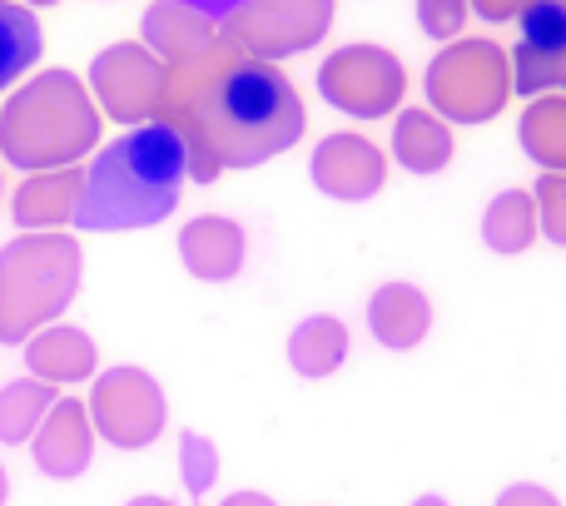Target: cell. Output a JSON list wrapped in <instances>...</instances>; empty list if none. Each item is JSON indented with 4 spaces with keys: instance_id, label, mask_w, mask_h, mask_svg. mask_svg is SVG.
I'll use <instances>...</instances> for the list:
<instances>
[{
    "instance_id": "cell-20",
    "label": "cell",
    "mask_w": 566,
    "mask_h": 506,
    "mask_svg": "<svg viewBox=\"0 0 566 506\" xmlns=\"http://www.w3.org/2000/svg\"><path fill=\"white\" fill-rule=\"evenodd\" d=\"M343 352H348V333L338 318H308L289 342V358L303 378H328L343 362Z\"/></svg>"
},
{
    "instance_id": "cell-10",
    "label": "cell",
    "mask_w": 566,
    "mask_h": 506,
    "mask_svg": "<svg viewBox=\"0 0 566 506\" xmlns=\"http://www.w3.org/2000/svg\"><path fill=\"white\" fill-rule=\"evenodd\" d=\"M313 185L333 199H373L382 189V155L363 135H328L313 149Z\"/></svg>"
},
{
    "instance_id": "cell-24",
    "label": "cell",
    "mask_w": 566,
    "mask_h": 506,
    "mask_svg": "<svg viewBox=\"0 0 566 506\" xmlns=\"http://www.w3.org/2000/svg\"><path fill=\"white\" fill-rule=\"evenodd\" d=\"M552 85L566 89V55H542L532 45H517V55H512V89H522L532 99Z\"/></svg>"
},
{
    "instance_id": "cell-28",
    "label": "cell",
    "mask_w": 566,
    "mask_h": 506,
    "mask_svg": "<svg viewBox=\"0 0 566 506\" xmlns=\"http://www.w3.org/2000/svg\"><path fill=\"white\" fill-rule=\"evenodd\" d=\"M497 506H557V502H552L547 492H537V487H512Z\"/></svg>"
},
{
    "instance_id": "cell-32",
    "label": "cell",
    "mask_w": 566,
    "mask_h": 506,
    "mask_svg": "<svg viewBox=\"0 0 566 506\" xmlns=\"http://www.w3.org/2000/svg\"><path fill=\"white\" fill-rule=\"evenodd\" d=\"M418 506H442V502H438V497H422V502H418Z\"/></svg>"
},
{
    "instance_id": "cell-30",
    "label": "cell",
    "mask_w": 566,
    "mask_h": 506,
    "mask_svg": "<svg viewBox=\"0 0 566 506\" xmlns=\"http://www.w3.org/2000/svg\"><path fill=\"white\" fill-rule=\"evenodd\" d=\"M224 506H274L269 497H254V492H244V497H229Z\"/></svg>"
},
{
    "instance_id": "cell-27",
    "label": "cell",
    "mask_w": 566,
    "mask_h": 506,
    "mask_svg": "<svg viewBox=\"0 0 566 506\" xmlns=\"http://www.w3.org/2000/svg\"><path fill=\"white\" fill-rule=\"evenodd\" d=\"M537 204H542V224L547 234L566 244V175H542L537 179Z\"/></svg>"
},
{
    "instance_id": "cell-19",
    "label": "cell",
    "mask_w": 566,
    "mask_h": 506,
    "mask_svg": "<svg viewBox=\"0 0 566 506\" xmlns=\"http://www.w3.org/2000/svg\"><path fill=\"white\" fill-rule=\"evenodd\" d=\"M522 149L537 165H547V175H566V99L547 95L522 115Z\"/></svg>"
},
{
    "instance_id": "cell-22",
    "label": "cell",
    "mask_w": 566,
    "mask_h": 506,
    "mask_svg": "<svg viewBox=\"0 0 566 506\" xmlns=\"http://www.w3.org/2000/svg\"><path fill=\"white\" fill-rule=\"evenodd\" d=\"M532 229H537V204L522 189H507V194L492 199L488 219H482V234L497 253H517L532 244Z\"/></svg>"
},
{
    "instance_id": "cell-13",
    "label": "cell",
    "mask_w": 566,
    "mask_h": 506,
    "mask_svg": "<svg viewBox=\"0 0 566 506\" xmlns=\"http://www.w3.org/2000/svg\"><path fill=\"white\" fill-rule=\"evenodd\" d=\"M35 462L50 477H75L90 462V422L80 402H55L35 438Z\"/></svg>"
},
{
    "instance_id": "cell-3",
    "label": "cell",
    "mask_w": 566,
    "mask_h": 506,
    "mask_svg": "<svg viewBox=\"0 0 566 506\" xmlns=\"http://www.w3.org/2000/svg\"><path fill=\"white\" fill-rule=\"evenodd\" d=\"M99 139V115L70 70H45L0 109V149L10 165L50 175L70 169Z\"/></svg>"
},
{
    "instance_id": "cell-16",
    "label": "cell",
    "mask_w": 566,
    "mask_h": 506,
    "mask_svg": "<svg viewBox=\"0 0 566 506\" xmlns=\"http://www.w3.org/2000/svg\"><path fill=\"white\" fill-rule=\"evenodd\" d=\"M25 362L40 382H75L95 372V342L75 328H50L25 348Z\"/></svg>"
},
{
    "instance_id": "cell-23",
    "label": "cell",
    "mask_w": 566,
    "mask_h": 506,
    "mask_svg": "<svg viewBox=\"0 0 566 506\" xmlns=\"http://www.w3.org/2000/svg\"><path fill=\"white\" fill-rule=\"evenodd\" d=\"M55 392H50V382H10L6 392H0V442H25L30 432H35V422L45 418L50 408H55Z\"/></svg>"
},
{
    "instance_id": "cell-18",
    "label": "cell",
    "mask_w": 566,
    "mask_h": 506,
    "mask_svg": "<svg viewBox=\"0 0 566 506\" xmlns=\"http://www.w3.org/2000/svg\"><path fill=\"white\" fill-rule=\"evenodd\" d=\"M368 318H373L378 342H388V348H412V342L428 333V298H422L412 283H388V288L373 298Z\"/></svg>"
},
{
    "instance_id": "cell-17",
    "label": "cell",
    "mask_w": 566,
    "mask_h": 506,
    "mask_svg": "<svg viewBox=\"0 0 566 506\" xmlns=\"http://www.w3.org/2000/svg\"><path fill=\"white\" fill-rule=\"evenodd\" d=\"M392 149H398V159L412 175H438L452 159V135L428 109H402L398 125H392Z\"/></svg>"
},
{
    "instance_id": "cell-21",
    "label": "cell",
    "mask_w": 566,
    "mask_h": 506,
    "mask_svg": "<svg viewBox=\"0 0 566 506\" xmlns=\"http://www.w3.org/2000/svg\"><path fill=\"white\" fill-rule=\"evenodd\" d=\"M40 55V25L30 6H10L0 0V89L15 85Z\"/></svg>"
},
{
    "instance_id": "cell-15",
    "label": "cell",
    "mask_w": 566,
    "mask_h": 506,
    "mask_svg": "<svg viewBox=\"0 0 566 506\" xmlns=\"http://www.w3.org/2000/svg\"><path fill=\"white\" fill-rule=\"evenodd\" d=\"M482 20H517L522 45L566 55V0H472Z\"/></svg>"
},
{
    "instance_id": "cell-5",
    "label": "cell",
    "mask_w": 566,
    "mask_h": 506,
    "mask_svg": "<svg viewBox=\"0 0 566 506\" xmlns=\"http://www.w3.org/2000/svg\"><path fill=\"white\" fill-rule=\"evenodd\" d=\"M512 95V60L492 40H458L428 65V99L452 125H482Z\"/></svg>"
},
{
    "instance_id": "cell-8",
    "label": "cell",
    "mask_w": 566,
    "mask_h": 506,
    "mask_svg": "<svg viewBox=\"0 0 566 506\" xmlns=\"http://www.w3.org/2000/svg\"><path fill=\"white\" fill-rule=\"evenodd\" d=\"M165 60L149 45H135V40L99 50L95 65H90V85H95L99 105L115 115V125H149L159 109V95H165Z\"/></svg>"
},
{
    "instance_id": "cell-11",
    "label": "cell",
    "mask_w": 566,
    "mask_h": 506,
    "mask_svg": "<svg viewBox=\"0 0 566 506\" xmlns=\"http://www.w3.org/2000/svg\"><path fill=\"white\" fill-rule=\"evenodd\" d=\"M219 30L214 20L205 15V10L195 6H179V0H159V6L145 10V45L155 50L165 65H175V60L195 55L199 45H209Z\"/></svg>"
},
{
    "instance_id": "cell-12",
    "label": "cell",
    "mask_w": 566,
    "mask_h": 506,
    "mask_svg": "<svg viewBox=\"0 0 566 506\" xmlns=\"http://www.w3.org/2000/svg\"><path fill=\"white\" fill-rule=\"evenodd\" d=\"M179 253H185L189 273H199V278H234L239 263H244V229L229 224V219H195L179 234Z\"/></svg>"
},
{
    "instance_id": "cell-4",
    "label": "cell",
    "mask_w": 566,
    "mask_h": 506,
    "mask_svg": "<svg viewBox=\"0 0 566 506\" xmlns=\"http://www.w3.org/2000/svg\"><path fill=\"white\" fill-rule=\"evenodd\" d=\"M80 283V249L60 234L15 239L0 249V342H20L50 323Z\"/></svg>"
},
{
    "instance_id": "cell-2",
    "label": "cell",
    "mask_w": 566,
    "mask_h": 506,
    "mask_svg": "<svg viewBox=\"0 0 566 506\" xmlns=\"http://www.w3.org/2000/svg\"><path fill=\"white\" fill-rule=\"evenodd\" d=\"M189 175L185 139L169 125H139L85 169L75 224L80 229H145L175 214L179 185Z\"/></svg>"
},
{
    "instance_id": "cell-14",
    "label": "cell",
    "mask_w": 566,
    "mask_h": 506,
    "mask_svg": "<svg viewBox=\"0 0 566 506\" xmlns=\"http://www.w3.org/2000/svg\"><path fill=\"white\" fill-rule=\"evenodd\" d=\"M80 194H85V169H75V165L25 179V189L15 194V224L20 229L65 224V219H75Z\"/></svg>"
},
{
    "instance_id": "cell-7",
    "label": "cell",
    "mask_w": 566,
    "mask_h": 506,
    "mask_svg": "<svg viewBox=\"0 0 566 506\" xmlns=\"http://www.w3.org/2000/svg\"><path fill=\"white\" fill-rule=\"evenodd\" d=\"M402 85H408V80H402L398 55H388L382 45H343V50H333L318 70L323 99L358 119L392 115V105L402 99Z\"/></svg>"
},
{
    "instance_id": "cell-31",
    "label": "cell",
    "mask_w": 566,
    "mask_h": 506,
    "mask_svg": "<svg viewBox=\"0 0 566 506\" xmlns=\"http://www.w3.org/2000/svg\"><path fill=\"white\" fill-rule=\"evenodd\" d=\"M129 506H169V502H155V497H145V502H129Z\"/></svg>"
},
{
    "instance_id": "cell-29",
    "label": "cell",
    "mask_w": 566,
    "mask_h": 506,
    "mask_svg": "<svg viewBox=\"0 0 566 506\" xmlns=\"http://www.w3.org/2000/svg\"><path fill=\"white\" fill-rule=\"evenodd\" d=\"M179 6H195V10H205L209 20H224V15H234L244 0H179Z\"/></svg>"
},
{
    "instance_id": "cell-34",
    "label": "cell",
    "mask_w": 566,
    "mask_h": 506,
    "mask_svg": "<svg viewBox=\"0 0 566 506\" xmlns=\"http://www.w3.org/2000/svg\"><path fill=\"white\" fill-rule=\"evenodd\" d=\"M0 502H6V472H0Z\"/></svg>"
},
{
    "instance_id": "cell-33",
    "label": "cell",
    "mask_w": 566,
    "mask_h": 506,
    "mask_svg": "<svg viewBox=\"0 0 566 506\" xmlns=\"http://www.w3.org/2000/svg\"><path fill=\"white\" fill-rule=\"evenodd\" d=\"M25 6H55V0H25Z\"/></svg>"
},
{
    "instance_id": "cell-6",
    "label": "cell",
    "mask_w": 566,
    "mask_h": 506,
    "mask_svg": "<svg viewBox=\"0 0 566 506\" xmlns=\"http://www.w3.org/2000/svg\"><path fill=\"white\" fill-rule=\"evenodd\" d=\"M333 25V0H244L224 15V35L239 40L249 55L283 60L318 45Z\"/></svg>"
},
{
    "instance_id": "cell-25",
    "label": "cell",
    "mask_w": 566,
    "mask_h": 506,
    "mask_svg": "<svg viewBox=\"0 0 566 506\" xmlns=\"http://www.w3.org/2000/svg\"><path fill=\"white\" fill-rule=\"evenodd\" d=\"M468 20V0H418V25L432 40H452Z\"/></svg>"
},
{
    "instance_id": "cell-26",
    "label": "cell",
    "mask_w": 566,
    "mask_h": 506,
    "mask_svg": "<svg viewBox=\"0 0 566 506\" xmlns=\"http://www.w3.org/2000/svg\"><path fill=\"white\" fill-rule=\"evenodd\" d=\"M179 457H185V487L195 492H209V482H214V467H219V457H214V447H209L205 438H195V432H185V447H179Z\"/></svg>"
},
{
    "instance_id": "cell-9",
    "label": "cell",
    "mask_w": 566,
    "mask_h": 506,
    "mask_svg": "<svg viewBox=\"0 0 566 506\" xmlns=\"http://www.w3.org/2000/svg\"><path fill=\"white\" fill-rule=\"evenodd\" d=\"M95 418L115 447H145V442H155V432L165 428V392H159V382H149L145 372L119 368V372H109V378H99Z\"/></svg>"
},
{
    "instance_id": "cell-1",
    "label": "cell",
    "mask_w": 566,
    "mask_h": 506,
    "mask_svg": "<svg viewBox=\"0 0 566 506\" xmlns=\"http://www.w3.org/2000/svg\"><path fill=\"white\" fill-rule=\"evenodd\" d=\"M155 125L185 139L195 185H214L219 169H254L289 149L303 135V99L274 60L214 35L169 65Z\"/></svg>"
}]
</instances>
